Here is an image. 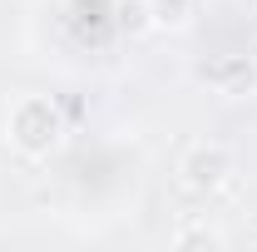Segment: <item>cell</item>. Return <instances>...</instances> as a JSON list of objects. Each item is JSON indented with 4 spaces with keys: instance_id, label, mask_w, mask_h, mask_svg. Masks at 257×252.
Here are the masks:
<instances>
[{
    "instance_id": "cell-6",
    "label": "cell",
    "mask_w": 257,
    "mask_h": 252,
    "mask_svg": "<svg viewBox=\"0 0 257 252\" xmlns=\"http://www.w3.org/2000/svg\"><path fill=\"white\" fill-rule=\"evenodd\" d=\"M119 25H124L128 35L154 30V25H149V0H119Z\"/></svg>"
},
{
    "instance_id": "cell-5",
    "label": "cell",
    "mask_w": 257,
    "mask_h": 252,
    "mask_svg": "<svg viewBox=\"0 0 257 252\" xmlns=\"http://www.w3.org/2000/svg\"><path fill=\"white\" fill-rule=\"evenodd\" d=\"M227 237L223 232H218V227H213V222H178V227H173V232H168V247H223Z\"/></svg>"
},
{
    "instance_id": "cell-1",
    "label": "cell",
    "mask_w": 257,
    "mask_h": 252,
    "mask_svg": "<svg viewBox=\"0 0 257 252\" xmlns=\"http://www.w3.org/2000/svg\"><path fill=\"white\" fill-rule=\"evenodd\" d=\"M64 134H69L64 109L50 94H20V99H10V109H5V144H10L15 158H25V163L55 158L64 149Z\"/></svg>"
},
{
    "instance_id": "cell-4",
    "label": "cell",
    "mask_w": 257,
    "mask_h": 252,
    "mask_svg": "<svg viewBox=\"0 0 257 252\" xmlns=\"http://www.w3.org/2000/svg\"><path fill=\"white\" fill-rule=\"evenodd\" d=\"M203 15V0H149V25L159 35H188Z\"/></svg>"
},
{
    "instance_id": "cell-3",
    "label": "cell",
    "mask_w": 257,
    "mask_h": 252,
    "mask_svg": "<svg viewBox=\"0 0 257 252\" xmlns=\"http://www.w3.org/2000/svg\"><path fill=\"white\" fill-rule=\"evenodd\" d=\"M193 79L218 99H257V55H242V50L208 55L193 69Z\"/></svg>"
},
{
    "instance_id": "cell-2",
    "label": "cell",
    "mask_w": 257,
    "mask_h": 252,
    "mask_svg": "<svg viewBox=\"0 0 257 252\" xmlns=\"http://www.w3.org/2000/svg\"><path fill=\"white\" fill-rule=\"evenodd\" d=\"M232 173H237V154L218 144V139H198L183 149L178 158V183L193 193V198H213V193H223L232 183Z\"/></svg>"
}]
</instances>
